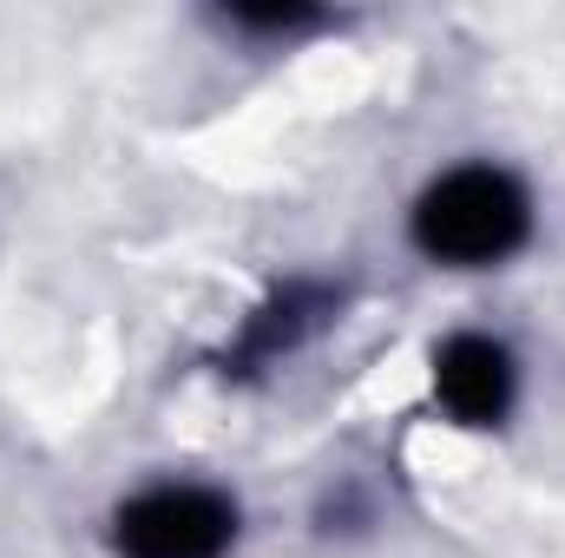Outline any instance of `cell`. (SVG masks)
<instances>
[{
  "label": "cell",
  "mask_w": 565,
  "mask_h": 558,
  "mask_svg": "<svg viewBox=\"0 0 565 558\" xmlns=\"http://www.w3.org/2000/svg\"><path fill=\"white\" fill-rule=\"evenodd\" d=\"M526 224H533V204L500 164H460L434 178L415 204V244L434 264H460V270L513 257L526 244Z\"/></svg>",
  "instance_id": "6da1fadb"
},
{
  "label": "cell",
  "mask_w": 565,
  "mask_h": 558,
  "mask_svg": "<svg viewBox=\"0 0 565 558\" xmlns=\"http://www.w3.org/2000/svg\"><path fill=\"white\" fill-rule=\"evenodd\" d=\"M231 539H237V506L191 480L145 486L113 519L119 558H224Z\"/></svg>",
  "instance_id": "7a4b0ae2"
},
{
  "label": "cell",
  "mask_w": 565,
  "mask_h": 558,
  "mask_svg": "<svg viewBox=\"0 0 565 558\" xmlns=\"http://www.w3.org/2000/svg\"><path fill=\"white\" fill-rule=\"evenodd\" d=\"M434 395L467 427H493L513 408V355L493 335H447L434 348Z\"/></svg>",
  "instance_id": "3957f363"
},
{
  "label": "cell",
  "mask_w": 565,
  "mask_h": 558,
  "mask_svg": "<svg viewBox=\"0 0 565 558\" xmlns=\"http://www.w3.org/2000/svg\"><path fill=\"white\" fill-rule=\"evenodd\" d=\"M335 309V296L329 289H316V282H289L282 296H270L264 309H257V322H250V335H244V348H237V362H270L277 348H296L322 315Z\"/></svg>",
  "instance_id": "277c9868"
}]
</instances>
